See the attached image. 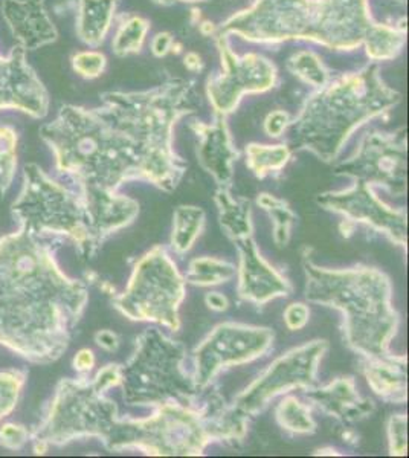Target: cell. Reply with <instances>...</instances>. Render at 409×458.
I'll use <instances>...</instances> for the list:
<instances>
[{
    "label": "cell",
    "mask_w": 409,
    "mask_h": 458,
    "mask_svg": "<svg viewBox=\"0 0 409 458\" xmlns=\"http://www.w3.org/2000/svg\"><path fill=\"white\" fill-rule=\"evenodd\" d=\"M47 239L23 229L0 237V345L32 364L60 360L89 301Z\"/></svg>",
    "instance_id": "obj_1"
},
{
    "label": "cell",
    "mask_w": 409,
    "mask_h": 458,
    "mask_svg": "<svg viewBox=\"0 0 409 458\" xmlns=\"http://www.w3.org/2000/svg\"><path fill=\"white\" fill-rule=\"evenodd\" d=\"M226 27L254 43L311 40L337 51L365 47L376 63L397 57L406 43V21L379 23L370 0H255L229 17Z\"/></svg>",
    "instance_id": "obj_2"
},
{
    "label": "cell",
    "mask_w": 409,
    "mask_h": 458,
    "mask_svg": "<svg viewBox=\"0 0 409 458\" xmlns=\"http://www.w3.org/2000/svg\"><path fill=\"white\" fill-rule=\"evenodd\" d=\"M40 138L54 153L57 172L78 188L116 191L129 181H150L135 138L104 105L63 106L57 118L40 129Z\"/></svg>",
    "instance_id": "obj_3"
},
{
    "label": "cell",
    "mask_w": 409,
    "mask_h": 458,
    "mask_svg": "<svg viewBox=\"0 0 409 458\" xmlns=\"http://www.w3.org/2000/svg\"><path fill=\"white\" fill-rule=\"evenodd\" d=\"M400 98L399 92L380 79L376 62L358 72L328 80L290 121V146L311 151L321 161H335L359 125L393 109Z\"/></svg>",
    "instance_id": "obj_4"
},
{
    "label": "cell",
    "mask_w": 409,
    "mask_h": 458,
    "mask_svg": "<svg viewBox=\"0 0 409 458\" xmlns=\"http://www.w3.org/2000/svg\"><path fill=\"white\" fill-rule=\"evenodd\" d=\"M306 300L344 313V332L350 349L363 358L389 354L397 334L399 315L394 310L393 287L384 272L370 266L326 269L302 256Z\"/></svg>",
    "instance_id": "obj_5"
},
{
    "label": "cell",
    "mask_w": 409,
    "mask_h": 458,
    "mask_svg": "<svg viewBox=\"0 0 409 458\" xmlns=\"http://www.w3.org/2000/svg\"><path fill=\"white\" fill-rule=\"evenodd\" d=\"M11 213L19 229L30 234L57 242L69 240L83 257L97 252L89 234L81 193L54 181L37 164H26L23 168L21 193L11 205Z\"/></svg>",
    "instance_id": "obj_6"
},
{
    "label": "cell",
    "mask_w": 409,
    "mask_h": 458,
    "mask_svg": "<svg viewBox=\"0 0 409 458\" xmlns=\"http://www.w3.org/2000/svg\"><path fill=\"white\" fill-rule=\"evenodd\" d=\"M185 358L183 344L166 338L156 328L145 330L136 339L132 358L123 365L121 386L125 403L151 408L194 403L199 390L183 369Z\"/></svg>",
    "instance_id": "obj_7"
},
{
    "label": "cell",
    "mask_w": 409,
    "mask_h": 458,
    "mask_svg": "<svg viewBox=\"0 0 409 458\" xmlns=\"http://www.w3.org/2000/svg\"><path fill=\"white\" fill-rule=\"evenodd\" d=\"M120 419L116 403L95 390L86 376L62 379L31 431V442H42L51 448L81 438H98L109 448Z\"/></svg>",
    "instance_id": "obj_8"
},
{
    "label": "cell",
    "mask_w": 409,
    "mask_h": 458,
    "mask_svg": "<svg viewBox=\"0 0 409 458\" xmlns=\"http://www.w3.org/2000/svg\"><path fill=\"white\" fill-rule=\"evenodd\" d=\"M185 283L166 248L155 246L136 261L125 291L114 298L115 309L132 321L162 324L177 332Z\"/></svg>",
    "instance_id": "obj_9"
},
{
    "label": "cell",
    "mask_w": 409,
    "mask_h": 458,
    "mask_svg": "<svg viewBox=\"0 0 409 458\" xmlns=\"http://www.w3.org/2000/svg\"><path fill=\"white\" fill-rule=\"evenodd\" d=\"M211 442L205 403H166L156 406L147 419H124L121 451L140 449L158 457H197Z\"/></svg>",
    "instance_id": "obj_10"
},
{
    "label": "cell",
    "mask_w": 409,
    "mask_h": 458,
    "mask_svg": "<svg viewBox=\"0 0 409 458\" xmlns=\"http://www.w3.org/2000/svg\"><path fill=\"white\" fill-rule=\"evenodd\" d=\"M274 338L270 328L235 323L217 326L194 350L192 380L197 390H207L223 369L259 360L269 352Z\"/></svg>",
    "instance_id": "obj_11"
},
{
    "label": "cell",
    "mask_w": 409,
    "mask_h": 458,
    "mask_svg": "<svg viewBox=\"0 0 409 458\" xmlns=\"http://www.w3.org/2000/svg\"><path fill=\"white\" fill-rule=\"evenodd\" d=\"M406 129L393 133L370 131L359 142L347 161L341 162L335 173L353 177L370 187H382L396 196L406 194Z\"/></svg>",
    "instance_id": "obj_12"
},
{
    "label": "cell",
    "mask_w": 409,
    "mask_h": 458,
    "mask_svg": "<svg viewBox=\"0 0 409 458\" xmlns=\"http://www.w3.org/2000/svg\"><path fill=\"white\" fill-rule=\"evenodd\" d=\"M327 350L328 343L324 339H316L289 350L239 394L234 405L248 416H254L278 394L296 388L309 390L315 386L316 370Z\"/></svg>",
    "instance_id": "obj_13"
},
{
    "label": "cell",
    "mask_w": 409,
    "mask_h": 458,
    "mask_svg": "<svg viewBox=\"0 0 409 458\" xmlns=\"http://www.w3.org/2000/svg\"><path fill=\"white\" fill-rule=\"evenodd\" d=\"M213 36L222 58L223 72L208 80L207 94L216 116L226 118L244 94H260L274 88L277 69L257 54L239 57L229 47L228 36L217 31Z\"/></svg>",
    "instance_id": "obj_14"
},
{
    "label": "cell",
    "mask_w": 409,
    "mask_h": 458,
    "mask_svg": "<svg viewBox=\"0 0 409 458\" xmlns=\"http://www.w3.org/2000/svg\"><path fill=\"white\" fill-rule=\"evenodd\" d=\"M322 208L341 214L348 222L368 225L384 233L396 245H408V217L404 209L385 205L374 194L373 187L354 181L352 187L342 191H328L316 199Z\"/></svg>",
    "instance_id": "obj_15"
},
{
    "label": "cell",
    "mask_w": 409,
    "mask_h": 458,
    "mask_svg": "<svg viewBox=\"0 0 409 458\" xmlns=\"http://www.w3.org/2000/svg\"><path fill=\"white\" fill-rule=\"evenodd\" d=\"M21 110L42 120L49 110V95L26 62V49L14 47L8 57L0 55V110Z\"/></svg>",
    "instance_id": "obj_16"
},
{
    "label": "cell",
    "mask_w": 409,
    "mask_h": 458,
    "mask_svg": "<svg viewBox=\"0 0 409 458\" xmlns=\"http://www.w3.org/2000/svg\"><path fill=\"white\" fill-rule=\"evenodd\" d=\"M239 250V295L246 301L263 306L275 298L287 297L290 283L260 254L252 235L235 240Z\"/></svg>",
    "instance_id": "obj_17"
},
{
    "label": "cell",
    "mask_w": 409,
    "mask_h": 458,
    "mask_svg": "<svg viewBox=\"0 0 409 458\" xmlns=\"http://www.w3.org/2000/svg\"><path fill=\"white\" fill-rule=\"evenodd\" d=\"M81 193L88 220L89 234L95 250L116 231L129 226L140 214V203L116 191L78 188Z\"/></svg>",
    "instance_id": "obj_18"
},
{
    "label": "cell",
    "mask_w": 409,
    "mask_h": 458,
    "mask_svg": "<svg viewBox=\"0 0 409 458\" xmlns=\"http://www.w3.org/2000/svg\"><path fill=\"white\" fill-rule=\"evenodd\" d=\"M196 133L197 161L200 167L213 176L218 188H231L234 176V162L239 159L229 136L225 116H216L213 124L196 123L192 125Z\"/></svg>",
    "instance_id": "obj_19"
},
{
    "label": "cell",
    "mask_w": 409,
    "mask_h": 458,
    "mask_svg": "<svg viewBox=\"0 0 409 458\" xmlns=\"http://www.w3.org/2000/svg\"><path fill=\"white\" fill-rule=\"evenodd\" d=\"M2 14L26 51L38 47L57 38L54 23L49 21L43 0H4Z\"/></svg>",
    "instance_id": "obj_20"
},
{
    "label": "cell",
    "mask_w": 409,
    "mask_h": 458,
    "mask_svg": "<svg viewBox=\"0 0 409 458\" xmlns=\"http://www.w3.org/2000/svg\"><path fill=\"white\" fill-rule=\"evenodd\" d=\"M306 396L321 411L342 423L361 422L374 411L373 402L359 394L353 377H339L321 388L311 386Z\"/></svg>",
    "instance_id": "obj_21"
},
{
    "label": "cell",
    "mask_w": 409,
    "mask_h": 458,
    "mask_svg": "<svg viewBox=\"0 0 409 458\" xmlns=\"http://www.w3.org/2000/svg\"><path fill=\"white\" fill-rule=\"evenodd\" d=\"M406 365V356L389 353L380 358H365L362 373L376 396L388 403L404 405L408 401Z\"/></svg>",
    "instance_id": "obj_22"
},
{
    "label": "cell",
    "mask_w": 409,
    "mask_h": 458,
    "mask_svg": "<svg viewBox=\"0 0 409 458\" xmlns=\"http://www.w3.org/2000/svg\"><path fill=\"white\" fill-rule=\"evenodd\" d=\"M118 0H80L77 34L84 43L98 47L109 32Z\"/></svg>",
    "instance_id": "obj_23"
},
{
    "label": "cell",
    "mask_w": 409,
    "mask_h": 458,
    "mask_svg": "<svg viewBox=\"0 0 409 458\" xmlns=\"http://www.w3.org/2000/svg\"><path fill=\"white\" fill-rule=\"evenodd\" d=\"M214 200L217 205L220 225L229 239L235 242L252 235L251 202L248 199L234 198L229 193V188H217Z\"/></svg>",
    "instance_id": "obj_24"
},
{
    "label": "cell",
    "mask_w": 409,
    "mask_h": 458,
    "mask_svg": "<svg viewBox=\"0 0 409 458\" xmlns=\"http://www.w3.org/2000/svg\"><path fill=\"white\" fill-rule=\"evenodd\" d=\"M205 225V211L199 207L181 205L173 216L171 246L177 254H185L196 243Z\"/></svg>",
    "instance_id": "obj_25"
},
{
    "label": "cell",
    "mask_w": 409,
    "mask_h": 458,
    "mask_svg": "<svg viewBox=\"0 0 409 458\" xmlns=\"http://www.w3.org/2000/svg\"><path fill=\"white\" fill-rule=\"evenodd\" d=\"M292 157L289 146H263L249 144L246 147V165L259 179H265L270 173L281 172Z\"/></svg>",
    "instance_id": "obj_26"
},
{
    "label": "cell",
    "mask_w": 409,
    "mask_h": 458,
    "mask_svg": "<svg viewBox=\"0 0 409 458\" xmlns=\"http://www.w3.org/2000/svg\"><path fill=\"white\" fill-rule=\"evenodd\" d=\"M237 269L233 263L211 257H199L188 266L187 280L194 286H217L233 280Z\"/></svg>",
    "instance_id": "obj_27"
},
{
    "label": "cell",
    "mask_w": 409,
    "mask_h": 458,
    "mask_svg": "<svg viewBox=\"0 0 409 458\" xmlns=\"http://www.w3.org/2000/svg\"><path fill=\"white\" fill-rule=\"evenodd\" d=\"M257 203H259V207L265 209L266 213L269 214V217L272 219L275 243L280 248H285L289 243L292 226L295 224V213L290 209L287 202H285L283 199L275 198L272 194H260Z\"/></svg>",
    "instance_id": "obj_28"
},
{
    "label": "cell",
    "mask_w": 409,
    "mask_h": 458,
    "mask_svg": "<svg viewBox=\"0 0 409 458\" xmlns=\"http://www.w3.org/2000/svg\"><path fill=\"white\" fill-rule=\"evenodd\" d=\"M277 420L283 429L294 434H313L316 431L311 408L295 396L285 397L280 402L277 408Z\"/></svg>",
    "instance_id": "obj_29"
},
{
    "label": "cell",
    "mask_w": 409,
    "mask_h": 458,
    "mask_svg": "<svg viewBox=\"0 0 409 458\" xmlns=\"http://www.w3.org/2000/svg\"><path fill=\"white\" fill-rule=\"evenodd\" d=\"M17 142L14 127L0 124V199L4 198L14 181L17 170Z\"/></svg>",
    "instance_id": "obj_30"
},
{
    "label": "cell",
    "mask_w": 409,
    "mask_h": 458,
    "mask_svg": "<svg viewBox=\"0 0 409 458\" xmlns=\"http://www.w3.org/2000/svg\"><path fill=\"white\" fill-rule=\"evenodd\" d=\"M149 30H150V23L142 17H129L127 21L121 23L120 30L115 36L112 43L115 54L123 57L129 54L140 53Z\"/></svg>",
    "instance_id": "obj_31"
},
{
    "label": "cell",
    "mask_w": 409,
    "mask_h": 458,
    "mask_svg": "<svg viewBox=\"0 0 409 458\" xmlns=\"http://www.w3.org/2000/svg\"><path fill=\"white\" fill-rule=\"evenodd\" d=\"M28 380V371L8 369L0 371V422L5 420L16 410L21 401V391Z\"/></svg>",
    "instance_id": "obj_32"
},
{
    "label": "cell",
    "mask_w": 409,
    "mask_h": 458,
    "mask_svg": "<svg viewBox=\"0 0 409 458\" xmlns=\"http://www.w3.org/2000/svg\"><path fill=\"white\" fill-rule=\"evenodd\" d=\"M287 66L296 77L316 89L321 88L330 80V72L327 71L321 58L311 51L295 54L290 58Z\"/></svg>",
    "instance_id": "obj_33"
},
{
    "label": "cell",
    "mask_w": 409,
    "mask_h": 458,
    "mask_svg": "<svg viewBox=\"0 0 409 458\" xmlns=\"http://www.w3.org/2000/svg\"><path fill=\"white\" fill-rule=\"evenodd\" d=\"M389 454L404 457L408 454V420L405 414L391 416L388 422Z\"/></svg>",
    "instance_id": "obj_34"
},
{
    "label": "cell",
    "mask_w": 409,
    "mask_h": 458,
    "mask_svg": "<svg viewBox=\"0 0 409 458\" xmlns=\"http://www.w3.org/2000/svg\"><path fill=\"white\" fill-rule=\"evenodd\" d=\"M72 66L73 71L84 79H97L104 72L106 57L97 51H84L73 55Z\"/></svg>",
    "instance_id": "obj_35"
},
{
    "label": "cell",
    "mask_w": 409,
    "mask_h": 458,
    "mask_svg": "<svg viewBox=\"0 0 409 458\" xmlns=\"http://www.w3.org/2000/svg\"><path fill=\"white\" fill-rule=\"evenodd\" d=\"M31 442V431L21 423H4L0 427V446L8 451H21Z\"/></svg>",
    "instance_id": "obj_36"
},
{
    "label": "cell",
    "mask_w": 409,
    "mask_h": 458,
    "mask_svg": "<svg viewBox=\"0 0 409 458\" xmlns=\"http://www.w3.org/2000/svg\"><path fill=\"white\" fill-rule=\"evenodd\" d=\"M90 382H92L95 390H98L99 393L106 394L110 388L121 386V382H123V365H106L101 370L97 371V375L94 376V379H90Z\"/></svg>",
    "instance_id": "obj_37"
},
{
    "label": "cell",
    "mask_w": 409,
    "mask_h": 458,
    "mask_svg": "<svg viewBox=\"0 0 409 458\" xmlns=\"http://www.w3.org/2000/svg\"><path fill=\"white\" fill-rule=\"evenodd\" d=\"M285 323L289 330L295 332L301 330L309 323L311 318V310L307 308L304 302H292L285 310Z\"/></svg>",
    "instance_id": "obj_38"
},
{
    "label": "cell",
    "mask_w": 409,
    "mask_h": 458,
    "mask_svg": "<svg viewBox=\"0 0 409 458\" xmlns=\"http://www.w3.org/2000/svg\"><path fill=\"white\" fill-rule=\"evenodd\" d=\"M289 123V114L283 112V110H275L272 114H268V118H266V133L272 136V138H278V136L283 135V133L287 131Z\"/></svg>",
    "instance_id": "obj_39"
},
{
    "label": "cell",
    "mask_w": 409,
    "mask_h": 458,
    "mask_svg": "<svg viewBox=\"0 0 409 458\" xmlns=\"http://www.w3.org/2000/svg\"><path fill=\"white\" fill-rule=\"evenodd\" d=\"M95 353L90 349L78 350L77 354L73 356L72 367L78 375L88 376L90 371L94 370Z\"/></svg>",
    "instance_id": "obj_40"
},
{
    "label": "cell",
    "mask_w": 409,
    "mask_h": 458,
    "mask_svg": "<svg viewBox=\"0 0 409 458\" xmlns=\"http://www.w3.org/2000/svg\"><path fill=\"white\" fill-rule=\"evenodd\" d=\"M95 344L98 345L99 349L104 352L114 353L116 350L120 349V336L112 332V330H98L94 336Z\"/></svg>",
    "instance_id": "obj_41"
},
{
    "label": "cell",
    "mask_w": 409,
    "mask_h": 458,
    "mask_svg": "<svg viewBox=\"0 0 409 458\" xmlns=\"http://www.w3.org/2000/svg\"><path fill=\"white\" fill-rule=\"evenodd\" d=\"M205 302H207L208 308L216 310V312H223V310L229 308L228 298L225 297L223 293H218V292L208 293L205 297Z\"/></svg>",
    "instance_id": "obj_42"
},
{
    "label": "cell",
    "mask_w": 409,
    "mask_h": 458,
    "mask_svg": "<svg viewBox=\"0 0 409 458\" xmlns=\"http://www.w3.org/2000/svg\"><path fill=\"white\" fill-rule=\"evenodd\" d=\"M171 45H173V38H171L170 34H158L153 43H151V49H153L155 55L162 57L170 51Z\"/></svg>",
    "instance_id": "obj_43"
},
{
    "label": "cell",
    "mask_w": 409,
    "mask_h": 458,
    "mask_svg": "<svg viewBox=\"0 0 409 458\" xmlns=\"http://www.w3.org/2000/svg\"><path fill=\"white\" fill-rule=\"evenodd\" d=\"M158 4H162V5H170L173 2H176V0H155ZM181 2H207V0H181Z\"/></svg>",
    "instance_id": "obj_44"
}]
</instances>
